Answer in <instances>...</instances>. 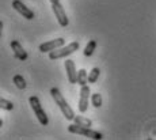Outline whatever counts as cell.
I'll list each match as a JSON object with an SVG mask.
<instances>
[{
	"label": "cell",
	"instance_id": "cell-5",
	"mask_svg": "<svg viewBox=\"0 0 156 140\" xmlns=\"http://www.w3.org/2000/svg\"><path fill=\"white\" fill-rule=\"evenodd\" d=\"M52 10H53V13H55L57 22L60 23V26H61V27H67L68 23H69V19H68L67 13H65L64 7L61 5V3H55V4H52Z\"/></svg>",
	"mask_w": 156,
	"mask_h": 140
},
{
	"label": "cell",
	"instance_id": "cell-8",
	"mask_svg": "<svg viewBox=\"0 0 156 140\" xmlns=\"http://www.w3.org/2000/svg\"><path fill=\"white\" fill-rule=\"evenodd\" d=\"M65 45V40L64 38H56V40L52 41H48V42H44L40 45V50L42 53H48V52H52V50L57 49V48H61Z\"/></svg>",
	"mask_w": 156,
	"mask_h": 140
},
{
	"label": "cell",
	"instance_id": "cell-12",
	"mask_svg": "<svg viewBox=\"0 0 156 140\" xmlns=\"http://www.w3.org/2000/svg\"><path fill=\"white\" fill-rule=\"evenodd\" d=\"M73 121H75V124L82 125V127H88L90 128L92 125V121L88 120V118H86V117H83V116H75Z\"/></svg>",
	"mask_w": 156,
	"mask_h": 140
},
{
	"label": "cell",
	"instance_id": "cell-11",
	"mask_svg": "<svg viewBox=\"0 0 156 140\" xmlns=\"http://www.w3.org/2000/svg\"><path fill=\"white\" fill-rule=\"evenodd\" d=\"M88 83V75H87V71L84 68L77 71V84L80 86H84Z\"/></svg>",
	"mask_w": 156,
	"mask_h": 140
},
{
	"label": "cell",
	"instance_id": "cell-15",
	"mask_svg": "<svg viewBox=\"0 0 156 140\" xmlns=\"http://www.w3.org/2000/svg\"><path fill=\"white\" fill-rule=\"evenodd\" d=\"M99 74H101V70L98 67L92 68L91 72H90L88 75V83H95L98 80V78H99Z\"/></svg>",
	"mask_w": 156,
	"mask_h": 140
},
{
	"label": "cell",
	"instance_id": "cell-3",
	"mask_svg": "<svg viewBox=\"0 0 156 140\" xmlns=\"http://www.w3.org/2000/svg\"><path fill=\"white\" fill-rule=\"evenodd\" d=\"M68 132L71 133H76V135H82V136H86V138H90V139H102L103 135L101 132H97V131H92L91 128L88 127H82V125H77V124H71L68 125Z\"/></svg>",
	"mask_w": 156,
	"mask_h": 140
},
{
	"label": "cell",
	"instance_id": "cell-18",
	"mask_svg": "<svg viewBox=\"0 0 156 140\" xmlns=\"http://www.w3.org/2000/svg\"><path fill=\"white\" fill-rule=\"evenodd\" d=\"M50 3H52V4H55V3H60V0H49Z\"/></svg>",
	"mask_w": 156,
	"mask_h": 140
},
{
	"label": "cell",
	"instance_id": "cell-14",
	"mask_svg": "<svg viewBox=\"0 0 156 140\" xmlns=\"http://www.w3.org/2000/svg\"><path fill=\"white\" fill-rule=\"evenodd\" d=\"M14 83L19 90H25L26 88V80L23 79L22 75H15L14 76Z\"/></svg>",
	"mask_w": 156,
	"mask_h": 140
},
{
	"label": "cell",
	"instance_id": "cell-10",
	"mask_svg": "<svg viewBox=\"0 0 156 140\" xmlns=\"http://www.w3.org/2000/svg\"><path fill=\"white\" fill-rule=\"evenodd\" d=\"M11 48H12L14 56L18 59V60H22V61L27 60V52L23 49V46L19 44V41L14 40L12 42H11Z\"/></svg>",
	"mask_w": 156,
	"mask_h": 140
},
{
	"label": "cell",
	"instance_id": "cell-1",
	"mask_svg": "<svg viewBox=\"0 0 156 140\" xmlns=\"http://www.w3.org/2000/svg\"><path fill=\"white\" fill-rule=\"evenodd\" d=\"M50 94H52L53 99H55L56 105L60 108V110H61V113L64 114V117L67 118V120H73L75 118V112L72 110V108L69 105H68V102L65 101V98L62 97L61 91L58 90L57 87H53L52 90H50Z\"/></svg>",
	"mask_w": 156,
	"mask_h": 140
},
{
	"label": "cell",
	"instance_id": "cell-4",
	"mask_svg": "<svg viewBox=\"0 0 156 140\" xmlns=\"http://www.w3.org/2000/svg\"><path fill=\"white\" fill-rule=\"evenodd\" d=\"M29 102H30L31 109L34 110V114L37 116L40 124H42V125H48V124H49V118H48L45 110L42 109V105H41V102H40V98L35 97V95H31V97L29 98Z\"/></svg>",
	"mask_w": 156,
	"mask_h": 140
},
{
	"label": "cell",
	"instance_id": "cell-17",
	"mask_svg": "<svg viewBox=\"0 0 156 140\" xmlns=\"http://www.w3.org/2000/svg\"><path fill=\"white\" fill-rule=\"evenodd\" d=\"M0 108L4 109V110H12L14 109V103L11 102V101L2 98V99H0Z\"/></svg>",
	"mask_w": 156,
	"mask_h": 140
},
{
	"label": "cell",
	"instance_id": "cell-13",
	"mask_svg": "<svg viewBox=\"0 0 156 140\" xmlns=\"http://www.w3.org/2000/svg\"><path fill=\"white\" fill-rule=\"evenodd\" d=\"M95 48H97V41H95V40L88 41V44H87V46H86V49H84V56H87V57L92 56Z\"/></svg>",
	"mask_w": 156,
	"mask_h": 140
},
{
	"label": "cell",
	"instance_id": "cell-6",
	"mask_svg": "<svg viewBox=\"0 0 156 140\" xmlns=\"http://www.w3.org/2000/svg\"><path fill=\"white\" fill-rule=\"evenodd\" d=\"M90 87L87 84L82 86L80 88V98H79V112L86 113L88 110V98H90Z\"/></svg>",
	"mask_w": 156,
	"mask_h": 140
},
{
	"label": "cell",
	"instance_id": "cell-7",
	"mask_svg": "<svg viewBox=\"0 0 156 140\" xmlns=\"http://www.w3.org/2000/svg\"><path fill=\"white\" fill-rule=\"evenodd\" d=\"M12 7H14V10L18 11V13H19L23 18H26V19H29V20L34 19V11H31L29 7H26V5L23 4L20 0H14V2H12Z\"/></svg>",
	"mask_w": 156,
	"mask_h": 140
},
{
	"label": "cell",
	"instance_id": "cell-16",
	"mask_svg": "<svg viewBox=\"0 0 156 140\" xmlns=\"http://www.w3.org/2000/svg\"><path fill=\"white\" fill-rule=\"evenodd\" d=\"M91 103L94 108H101L102 106V95L99 93H95L91 95Z\"/></svg>",
	"mask_w": 156,
	"mask_h": 140
},
{
	"label": "cell",
	"instance_id": "cell-9",
	"mask_svg": "<svg viewBox=\"0 0 156 140\" xmlns=\"http://www.w3.org/2000/svg\"><path fill=\"white\" fill-rule=\"evenodd\" d=\"M65 71H67V76L69 83H72V84L77 83V71H76V67H75L73 60L65 59Z\"/></svg>",
	"mask_w": 156,
	"mask_h": 140
},
{
	"label": "cell",
	"instance_id": "cell-2",
	"mask_svg": "<svg viewBox=\"0 0 156 140\" xmlns=\"http://www.w3.org/2000/svg\"><path fill=\"white\" fill-rule=\"evenodd\" d=\"M79 42H71L68 44L67 46H61V48H57V49L52 50V52H49V59L50 60H58V59H62V57H67V56L72 55L73 52H76L77 49H79Z\"/></svg>",
	"mask_w": 156,
	"mask_h": 140
}]
</instances>
